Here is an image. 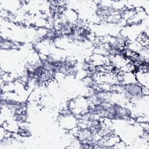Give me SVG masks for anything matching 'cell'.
<instances>
[{
	"label": "cell",
	"instance_id": "obj_1",
	"mask_svg": "<svg viewBox=\"0 0 149 149\" xmlns=\"http://www.w3.org/2000/svg\"><path fill=\"white\" fill-rule=\"evenodd\" d=\"M113 91L121 94V96L127 101L132 104L139 103L148 97L143 94V86L137 81L125 84L112 86Z\"/></svg>",
	"mask_w": 149,
	"mask_h": 149
},
{
	"label": "cell",
	"instance_id": "obj_2",
	"mask_svg": "<svg viewBox=\"0 0 149 149\" xmlns=\"http://www.w3.org/2000/svg\"><path fill=\"white\" fill-rule=\"evenodd\" d=\"M109 61V58L107 56H105L97 53L94 54L91 58V61L92 62L93 64L95 66L107 65Z\"/></svg>",
	"mask_w": 149,
	"mask_h": 149
},
{
	"label": "cell",
	"instance_id": "obj_3",
	"mask_svg": "<svg viewBox=\"0 0 149 149\" xmlns=\"http://www.w3.org/2000/svg\"><path fill=\"white\" fill-rule=\"evenodd\" d=\"M19 47L17 43L11 39L7 38H3V37H1V49H15Z\"/></svg>",
	"mask_w": 149,
	"mask_h": 149
},
{
	"label": "cell",
	"instance_id": "obj_4",
	"mask_svg": "<svg viewBox=\"0 0 149 149\" xmlns=\"http://www.w3.org/2000/svg\"><path fill=\"white\" fill-rule=\"evenodd\" d=\"M134 74L137 82L143 87L148 88V72H138Z\"/></svg>",
	"mask_w": 149,
	"mask_h": 149
}]
</instances>
